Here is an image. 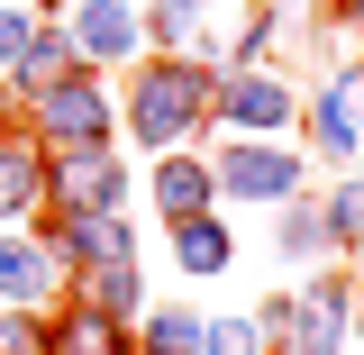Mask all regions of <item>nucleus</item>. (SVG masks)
Segmentation results:
<instances>
[{
	"mask_svg": "<svg viewBox=\"0 0 364 355\" xmlns=\"http://www.w3.org/2000/svg\"><path fill=\"white\" fill-rule=\"evenodd\" d=\"M210 91H219V64H200V55H146L119 91V119L146 155H173L191 137L210 128Z\"/></svg>",
	"mask_w": 364,
	"mask_h": 355,
	"instance_id": "1",
	"label": "nucleus"
},
{
	"mask_svg": "<svg viewBox=\"0 0 364 355\" xmlns=\"http://www.w3.org/2000/svg\"><path fill=\"white\" fill-rule=\"evenodd\" d=\"M210 174H219L228 210H291L310 191V155L291 137H228L219 155H210Z\"/></svg>",
	"mask_w": 364,
	"mask_h": 355,
	"instance_id": "2",
	"label": "nucleus"
},
{
	"mask_svg": "<svg viewBox=\"0 0 364 355\" xmlns=\"http://www.w3.org/2000/svg\"><path fill=\"white\" fill-rule=\"evenodd\" d=\"M210 119L228 137H291L301 128V91L282 83L273 64H228L219 91H210Z\"/></svg>",
	"mask_w": 364,
	"mask_h": 355,
	"instance_id": "3",
	"label": "nucleus"
},
{
	"mask_svg": "<svg viewBox=\"0 0 364 355\" xmlns=\"http://www.w3.org/2000/svg\"><path fill=\"white\" fill-rule=\"evenodd\" d=\"M28 110H37V137H46V146H100V137L119 128V91L100 83L91 64H73L64 83H46Z\"/></svg>",
	"mask_w": 364,
	"mask_h": 355,
	"instance_id": "4",
	"label": "nucleus"
},
{
	"mask_svg": "<svg viewBox=\"0 0 364 355\" xmlns=\"http://www.w3.org/2000/svg\"><path fill=\"white\" fill-rule=\"evenodd\" d=\"M301 119H310V146H318V155L355 174V164H364V55L328 64V83L301 100Z\"/></svg>",
	"mask_w": 364,
	"mask_h": 355,
	"instance_id": "5",
	"label": "nucleus"
},
{
	"mask_svg": "<svg viewBox=\"0 0 364 355\" xmlns=\"http://www.w3.org/2000/svg\"><path fill=\"white\" fill-rule=\"evenodd\" d=\"M46 191H55V210H119L128 201V164L109 155V137L100 146H55Z\"/></svg>",
	"mask_w": 364,
	"mask_h": 355,
	"instance_id": "6",
	"label": "nucleus"
},
{
	"mask_svg": "<svg viewBox=\"0 0 364 355\" xmlns=\"http://www.w3.org/2000/svg\"><path fill=\"white\" fill-rule=\"evenodd\" d=\"M64 37H73L82 64H136L146 55V9H128V0H82Z\"/></svg>",
	"mask_w": 364,
	"mask_h": 355,
	"instance_id": "7",
	"label": "nucleus"
},
{
	"mask_svg": "<svg viewBox=\"0 0 364 355\" xmlns=\"http://www.w3.org/2000/svg\"><path fill=\"white\" fill-rule=\"evenodd\" d=\"M155 210H164V228L182 219H210L219 210V174H210V155H191V146H173V155H155Z\"/></svg>",
	"mask_w": 364,
	"mask_h": 355,
	"instance_id": "8",
	"label": "nucleus"
},
{
	"mask_svg": "<svg viewBox=\"0 0 364 355\" xmlns=\"http://www.w3.org/2000/svg\"><path fill=\"white\" fill-rule=\"evenodd\" d=\"M55 255H73V265H136V228L119 210H64L55 219Z\"/></svg>",
	"mask_w": 364,
	"mask_h": 355,
	"instance_id": "9",
	"label": "nucleus"
},
{
	"mask_svg": "<svg viewBox=\"0 0 364 355\" xmlns=\"http://www.w3.org/2000/svg\"><path fill=\"white\" fill-rule=\"evenodd\" d=\"M46 355H136V337L119 328V319H100L82 301V310H64L55 328H46Z\"/></svg>",
	"mask_w": 364,
	"mask_h": 355,
	"instance_id": "10",
	"label": "nucleus"
},
{
	"mask_svg": "<svg viewBox=\"0 0 364 355\" xmlns=\"http://www.w3.org/2000/svg\"><path fill=\"white\" fill-rule=\"evenodd\" d=\"M173 265L191 273V282H210V273H228V265H237V237H228V219H219V210L173 228Z\"/></svg>",
	"mask_w": 364,
	"mask_h": 355,
	"instance_id": "11",
	"label": "nucleus"
},
{
	"mask_svg": "<svg viewBox=\"0 0 364 355\" xmlns=\"http://www.w3.org/2000/svg\"><path fill=\"white\" fill-rule=\"evenodd\" d=\"M0 292L37 310L46 292H55V246H28V237H0Z\"/></svg>",
	"mask_w": 364,
	"mask_h": 355,
	"instance_id": "12",
	"label": "nucleus"
},
{
	"mask_svg": "<svg viewBox=\"0 0 364 355\" xmlns=\"http://www.w3.org/2000/svg\"><path fill=\"white\" fill-rule=\"evenodd\" d=\"M318 219H328V255H355V246H364V164H355V174H337V182H328Z\"/></svg>",
	"mask_w": 364,
	"mask_h": 355,
	"instance_id": "13",
	"label": "nucleus"
},
{
	"mask_svg": "<svg viewBox=\"0 0 364 355\" xmlns=\"http://www.w3.org/2000/svg\"><path fill=\"white\" fill-rule=\"evenodd\" d=\"M200 355H273V319L264 310H210Z\"/></svg>",
	"mask_w": 364,
	"mask_h": 355,
	"instance_id": "14",
	"label": "nucleus"
},
{
	"mask_svg": "<svg viewBox=\"0 0 364 355\" xmlns=\"http://www.w3.org/2000/svg\"><path fill=\"white\" fill-rule=\"evenodd\" d=\"M200 18H210L200 0H155V9H146V46H155V55H200ZM200 64H210V55H200Z\"/></svg>",
	"mask_w": 364,
	"mask_h": 355,
	"instance_id": "15",
	"label": "nucleus"
},
{
	"mask_svg": "<svg viewBox=\"0 0 364 355\" xmlns=\"http://www.w3.org/2000/svg\"><path fill=\"white\" fill-rule=\"evenodd\" d=\"M200 310H146L136 319V355H200Z\"/></svg>",
	"mask_w": 364,
	"mask_h": 355,
	"instance_id": "16",
	"label": "nucleus"
},
{
	"mask_svg": "<svg viewBox=\"0 0 364 355\" xmlns=\"http://www.w3.org/2000/svg\"><path fill=\"white\" fill-rule=\"evenodd\" d=\"M91 310L119 319V328H136V319H146V282H136V265H100V273H91Z\"/></svg>",
	"mask_w": 364,
	"mask_h": 355,
	"instance_id": "17",
	"label": "nucleus"
},
{
	"mask_svg": "<svg viewBox=\"0 0 364 355\" xmlns=\"http://www.w3.org/2000/svg\"><path fill=\"white\" fill-rule=\"evenodd\" d=\"M273 246H282L291 265H328V219H318V201H310V191L282 210V237H273Z\"/></svg>",
	"mask_w": 364,
	"mask_h": 355,
	"instance_id": "18",
	"label": "nucleus"
},
{
	"mask_svg": "<svg viewBox=\"0 0 364 355\" xmlns=\"http://www.w3.org/2000/svg\"><path fill=\"white\" fill-rule=\"evenodd\" d=\"M37 191H46V164L28 155V146H0V219L37 210Z\"/></svg>",
	"mask_w": 364,
	"mask_h": 355,
	"instance_id": "19",
	"label": "nucleus"
},
{
	"mask_svg": "<svg viewBox=\"0 0 364 355\" xmlns=\"http://www.w3.org/2000/svg\"><path fill=\"white\" fill-rule=\"evenodd\" d=\"M28 46H37V18H28V9H0V64H9V73L28 64Z\"/></svg>",
	"mask_w": 364,
	"mask_h": 355,
	"instance_id": "20",
	"label": "nucleus"
},
{
	"mask_svg": "<svg viewBox=\"0 0 364 355\" xmlns=\"http://www.w3.org/2000/svg\"><path fill=\"white\" fill-rule=\"evenodd\" d=\"M0 355H46V328H37V310H9V319H0Z\"/></svg>",
	"mask_w": 364,
	"mask_h": 355,
	"instance_id": "21",
	"label": "nucleus"
},
{
	"mask_svg": "<svg viewBox=\"0 0 364 355\" xmlns=\"http://www.w3.org/2000/svg\"><path fill=\"white\" fill-rule=\"evenodd\" d=\"M264 9H318V0H264Z\"/></svg>",
	"mask_w": 364,
	"mask_h": 355,
	"instance_id": "22",
	"label": "nucleus"
},
{
	"mask_svg": "<svg viewBox=\"0 0 364 355\" xmlns=\"http://www.w3.org/2000/svg\"><path fill=\"white\" fill-rule=\"evenodd\" d=\"M346 265H355V282H364V246H355V255H346Z\"/></svg>",
	"mask_w": 364,
	"mask_h": 355,
	"instance_id": "23",
	"label": "nucleus"
},
{
	"mask_svg": "<svg viewBox=\"0 0 364 355\" xmlns=\"http://www.w3.org/2000/svg\"><path fill=\"white\" fill-rule=\"evenodd\" d=\"M355 337H364V292H355Z\"/></svg>",
	"mask_w": 364,
	"mask_h": 355,
	"instance_id": "24",
	"label": "nucleus"
},
{
	"mask_svg": "<svg viewBox=\"0 0 364 355\" xmlns=\"http://www.w3.org/2000/svg\"><path fill=\"white\" fill-rule=\"evenodd\" d=\"M200 9H210V0H200Z\"/></svg>",
	"mask_w": 364,
	"mask_h": 355,
	"instance_id": "25",
	"label": "nucleus"
},
{
	"mask_svg": "<svg viewBox=\"0 0 364 355\" xmlns=\"http://www.w3.org/2000/svg\"><path fill=\"white\" fill-rule=\"evenodd\" d=\"M318 9H328V0H318Z\"/></svg>",
	"mask_w": 364,
	"mask_h": 355,
	"instance_id": "26",
	"label": "nucleus"
}]
</instances>
